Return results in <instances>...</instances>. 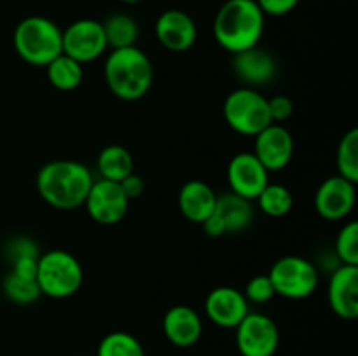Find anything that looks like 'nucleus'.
<instances>
[{"label": "nucleus", "mask_w": 358, "mask_h": 356, "mask_svg": "<svg viewBox=\"0 0 358 356\" xmlns=\"http://www.w3.org/2000/svg\"><path fill=\"white\" fill-rule=\"evenodd\" d=\"M96 168L103 180L121 181L135 171V161L126 147L107 145L98 154Z\"/></svg>", "instance_id": "obj_21"}, {"label": "nucleus", "mask_w": 358, "mask_h": 356, "mask_svg": "<svg viewBox=\"0 0 358 356\" xmlns=\"http://www.w3.org/2000/svg\"><path fill=\"white\" fill-rule=\"evenodd\" d=\"M224 119L234 133L255 136L271 124L268 98L254 87H238L224 101Z\"/></svg>", "instance_id": "obj_6"}, {"label": "nucleus", "mask_w": 358, "mask_h": 356, "mask_svg": "<svg viewBox=\"0 0 358 356\" xmlns=\"http://www.w3.org/2000/svg\"><path fill=\"white\" fill-rule=\"evenodd\" d=\"M336 258L345 265H358V223H345L336 237Z\"/></svg>", "instance_id": "obj_28"}, {"label": "nucleus", "mask_w": 358, "mask_h": 356, "mask_svg": "<svg viewBox=\"0 0 358 356\" xmlns=\"http://www.w3.org/2000/svg\"><path fill=\"white\" fill-rule=\"evenodd\" d=\"M338 175L346 180L358 181V129L353 128L341 138L336 152Z\"/></svg>", "instance_id": "obj_25"}, {"label": "nucleus", "mask_w": 358, "mask_h": 356, "mask_svg": "<svg viewBox=\"0 0 358 356\" xmlns=\"http://www.w3.org/2000/svg\"><path fill=\"white\" fill-rule=\"evenodd\" d=\"M233 72L238 79L243 80L245 86L255 89L275 79L278 63L271 52L255 45L233 54Z\"/></svg>", "instance_id": "obj_18"}, {"label": "nucleus", "mask_w": 358, "mask_h": 356, "mask_svg": "<svg viewBox=\"0 0 358 356\" xmlns=\"http://www.w3.org/2000/svg\"><path fill=\"white\" fill-rule=\"evenodd\" d=\"M103 27L105 38H107V45L110 49H122L131 47L136 44L138 38V23L133 16L126 13H114L101 21Z\"/></svg>", "instance_id": "obj_22"}, {"label": "nucleus", "mask_w": 358, "mask_h": 356, "mask_svg": "<svg viewBox=\"0 0 358 356\" xmlns=\"http://www.w3.org/2000/svg\"><path fill=\"white\" fill-rule=\"evenodd\" d=\"M2 292L7 300L20 306H28L34 304L38 297L42 295L38 285L35 279L21 278V276L14 274V272H7L6 278L2 281Z\"/></svg>", "instance_id": "obj_27"}, {"label": "nucleus", "mask_w": 358, "mask_h": 356, "mask_svg": "<svg viewBox=\"0 0 358 356\" xmlns=\"http://www.w3.org/2000/svg\"><path fill=\"white\" fill-rule=\"evenodd\" d=\"M87 215L100 225H115L128 213L129 199L122 192L119 181L94 180L84 201Z\"/></svg>", "instance_id": "obj_11"}, {"label": "nucleus", "mask_w": 358, "mask_h": 356, "mask_svg": "<svg viewBox=\"0 0 358 356\" xmlns=\"http://www.w3.org/2000/svg\"><path fill=\"white\" fill-rule=\"evenodd\" d=\"M227 184L231 192L254 201L269 184V171L254 152H240L227 164Z\"/></svg>", "instance_id": "obj_12"}, {"label": "nucleus", "mask_w": 358, "mask_h": 356, "mask_svg": "<svg viewBox=\"0 0 358 356\" xmlns=\"http://www.w3.org/2000/svg\"><path fill=\"white\" fill-rule=\"evenodd\" d=\"M63 52L80 65L98 59L108 49L101 21L83 17L62 30Z\"/></svg>", "instance_id": "obj_9"}, {"label": "nucleus", "mask_w": 358, "mask_h": 356, "mask_svg": "<svg viewBox=\"0 0 358 356\" xmlns=\"http://www.w3.org/2000/svg\"><path fill=\"white\" fill-rule=\"evenodd\" d=\"M217 205V194L206 181L189 180L178 192V208L182 215L192 223L201 225L213 213Z\"/></svg>", "instance_id": "obj_20"}, {"label": "nucleus", "mask_w": 358, "mask_h": 356, "mask_svg": "<svg viewBox=\"0 0 358 356\" xmlns=\"http://www.w3.org/2000/svg\"><path fill=\"white\" fill-rule=\"evenodd\" d=\"M264 13V16H285V14L292 13L301 0H255Z\"/></svg>", "instance_id": "obj_32"}, {"label": "nucleus", "mask_w": 358, "mask_h": 356, "mask_svg": "<svg viewBox=\"0 0 358 356\" xmlns=\"http://www.w3.org/2000/svg\"><path fill=\"white\" fill-rule=\"evenodd\" d=\"M268 108L271 122H276V124H283L294 114L292 100L285 94H276V96L268 98Z\"/></svg>", "instance_id": "obj_31"}, {"label": "nucleus", "mask_w": 358, "mask_h": 356, "mask_svg": "<svg viewBox=\"0 0 358 356\" xmlns=\"http://www.w3.org/2000/svg\"><path fill=\"white\" fill-rule=\"evenodd\" d=\"M254 154L266 170L280 171L285 170L294 157V136L283 124L271 122L268 128L262 129L254 136Z\"/></svg>", "instance_id": "obj_14"}, {"label": "nucleus", "mask_w": 358, "mask_h": 356, "mask_svg": "<svg viewBox=\"0 0 358 356\" xmlns=\"http://www.w3.org/2000/svg\"><path fill=\"white\" fill-rule=\"evenodd\" d=\"M119 185H121L122 192H124V195L129 201L138 199L140 195L143 194V191H145V181H143V178L140 177V175H136L135 171H133L131 175H128L124 180L119 181Z\"/></svg>", "instance_id": "obj_33"}, {"label": "nucleus", "mask_w": 358, "mask_h": 356, "mask_svg": "<svg viewBox=\"0 0 358 356\" xmlns=\"http://www.w3.org/2000/svg\"><path fill=\"white\" fill-rule=\"evenodd\" d=\"M357 202V184L346 178H327L320 184L315 194V209L324 220H343L353 212Z\"/></svg>", "instance_id": "obj_13"}, {"label": "nucleus", "mask_w": 358, "mask_h": 356, "mask_svg": "<svg viewBox=\"0 0 358 356\" xmlns=\"http://www.w3.org/2000/svg\"><path fill=\"white\" fill-rule=\"evenodd\" d=\"M206 318L220 328H236L250 313L243 292L234 286H217L205 299Z\"/></svg>", "instance_id": "obj_16"}, {"label": "nucleus", "mask_w": 358, "mask_h": 356, "mask_svg": "<svg viewBox=\"0 0 358 356\" xmlns=\"http://www.w3.org/2000/svg\"><path fill=\"white\" fill-rule=\"evenodd\" d=\"M266 16L255 0H226L213 20L217 44L231 54L259 45Z\"/></svg>", "instance_id": "obj_2"}, {"label": "nucleus", "mask_w": 358, "mask_h": 356, "mask_svg": "<svg viewBox=\"0 0 358 356\" xmlns=\"http://www.w3.org/2000/svg\"><path fill=\"white\" fill-rule=\"evenodd\" d=\"M6 257L13 264L17 258H38L41 251H38V244L34 239L27 236H17L6 244Z\"/></svg>", "instance_id": "obj_30"}, {"label": "nucleus", "mask_w": 358, "mask_h": 356, "mask_svg": "<svg viewBox=\"0 0 358 356\" xmlns=\"http://www.w3.org/2000/svg\"><path fill=\"white\" fill-rule=\"evenodd\" d=\"M252 220H254L252 201L234 192H226L217 195L215 209L201 225L210 237H222L226 234L243 232L250 227Z\"/></svg>", "instance_id": "obj_10"}, {"label": "nucleus", "mask_w": 358, "mask_h": 356, "mask_svg": "<svg viewBox=\"0 0 358 356\" xmlns=\"http://www.w3.org/2000/svg\"><path fill=\"white\" fill-rule=\"evenodd\" d=\"M327 299L332 313L343 320L358 318V265H338L327 286Z\"/></svg>", "instance_id": "obj_17"}, {"label": "nucleus", "mask_w": 358, "mask_h": 356, "mask_svg": "<svg viewBox=\"0 0 358 356\" xmlns=\"http://www.w3.org/2000/svg\"><path fill=\"white\" fill-rule=\"evenodd\" d=\"M37 260L38 258H17L10 264V272L27 279H35L37 276Z\"/></svg>", "instance_id": "obj_34"}, {"label": "nucleus", "mask_w": 358, "mask_h": 356, "mask_svg": "<svg viewBox=\"0 0 358 356\" xmlns=\"http://www.w3.org/2000/svg\"><path fill=\"white\" fill-rule=\"evenodd\" d=\"M121 2H124V3H138V2H142V0H121Z\"/></svg>", "instance_id": "obj_35"}, {"label": "nucleus", "mask_w": 358, "mask_h": 356, "mask_svg": "<svg viewBox=\"0 0 358 356\" xmlns=\"http://www.w3.org/2000/svg\"><path fill=\"white\" fill-rule=\"evenodd\" d=\"M255 201H257L261 212L273 218L289 215L290 209L294 208L292 192L282 184H268Z\"/></svg>", "instance_id": "obj_24"}, {"label": "nucleus", "mask_w": 358, "mask_h": 356, "mask_svg": "<svg viewBox=\"0 0 358 356\" xmlns=\"http://www.w3.org/2000/svg\"><path fill=\"white\" fill-rule=\"evenodd\" d=\"M163 334L175 348L187 349L198 344L203 335V320L198 311L185 304L170 307L163 318Z\"/></svg>", "instance_id": "obj_19"}, {"label": "nucleus", "mask_w": 358, "mask_h": 356, "mask_svg": "<svg viewBox=\"0 0 358 356\" xmlns=\"http://www.w3.org/2000/svg\"><path fill=\"white\" fill-rule=\"evenodd\" d=\"M157 42L171 52L189 51L198 38V27L191 14L180 9H168L159 14L154 27Z\"/></svg>", "instance_id": "obj_15"}, {"label": "nucleus", "mask_w": 358, "mask_h": 356, "mask_svg": "<svg viewBox=\"0 0 358 356\" xmlns=\"http://www.w3.org/2000/svg\"><path fill=\"white\" fill-rule=\"evenodd\" d=\"M243 295L248 302L252 304H266L276 295L275 288H273V283L269 279L268 274H259L254 276L252 279H248L247 286L243 290Z\"/></svg>", "instance_id": "obj_29"}, {"label": "nucleus", "mask_w": 358, "mask_h": 356, "mask_svg": "<svg viewBox=\"0 0 358 356\" xmlns=\"http://www.w3.org/2000/svg\"><path fill=\"white\" fill-rule=\"evenodd\" d=\"M48 80L58 91H73L80 86L84 79V68L79 61L62 52L48 66Z\"/></svg>", "instance_id": "obj_23"}, {"label": "nucleus", "mask_w": 358, "mask_h": 356, "mask_svg": "<svg viewBox=\"0 0 358 356\" xmlns=\"http://www.w3.org/2000/svg\"><path fill=\"white\" fill-rule=\"evenodd\" d=\"M94 178L90 168L79 161H49L37 173V192L49 206L63 212L84 205Z\"/></svg>", "instance_id": "obj_1"}, {"label": "nucleus", "mask_w": 358, "mask_h": 356, "mask_svg": "<svg viewBox=\"0 0 358 356\" xmlns=\"http://www.w3.org/2000/svg\"><path fill=\"white\" fill-rule=\"evenodd\" d=\"M234 330L236 348L241 356H275L278 351V325L268 314L248 313Z\"/></svg>", "instance_id": "obj_8"}, {"label": "nucleus", "mask_w": 358, "mask_h": 356, "mask_svg": "<svg viewBox=\"0 0 358 356\" xmlns=\"http://www.w3.org/2000/svg\"><path fill=\"white\" fill-rule=\"evenodd\" d=\"M13 44L24 63L45 68L63 52L62 28L49 17L28 16L14 28Z\"/></svg>", "instance_id": "obj_4"}, {"label": "nucleus", "mask_w": 358, "mask_h": 356, "mask_svg": "<svg viewBox=\"0 0 358 356\" xmlns=\"http://www.w3.org/2000/svg\"><path fill=\"white\" fill-rule=\"evenodd\" d=\"M35 281L42 295L51 299H69L83 286V265L69 251L59 248L49 250L38 257Z\"/></svg>", "instance_id": "obj_5"}, {"label": "nucleus", "mask_w": 358, "mask_h": 356, "mask_svg": "<svg viewBox=\"0 0 358 356\" xmlns=\"http://www.w3.org/2000/svg\"><path fill=\"white\" fill-rule=\"evenodd\" d=\"M96 356H145V351L135 335L117 330L101 339Z\"/></svg>", "instance_id": "obj_26"}, {"label": "nucleus", "mask_w": 358, "mask_h": 356, "mask_svg": "<svg viewBox=\"0 0 358 356\" xmlns=\"http://www.w3.org/2000/svg\"><path fill=\"white\" fill-rule=\"evenodd\" d=\"M105 82L115 98L136 101L152 87L154 68L149 56L136 45L112 49L103 66Z\"/></svg>", "instance_id": "obj_3"}, {"label": "nucleus", "mask_w": 358, "mask_h": 356, "mask_svg": "<svg viewBox=\"0 0 358 356\" xmlns=\"http://www.w3.org/2000/svg\"><path fill=\"white\" fill-rule=\"evenodd\" d=\"M276 295L290 300L308 299L318 288L320 274L318 267L299 255H287L278 258L268 272Z\"/></svg>", "instance_id": "obj_7"}]
</instances>
